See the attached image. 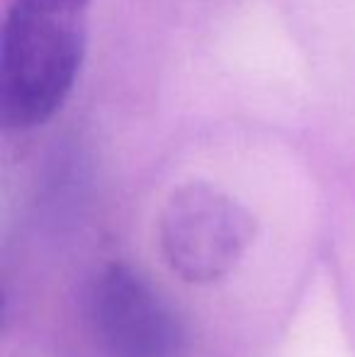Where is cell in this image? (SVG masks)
Returning <instances> with one entry per match:
<instances>
[{"label":"cell","instance_id":"cell-2","mask_svg":"<svg viewBox=\"0 0 355 357\" xmlns=\"http://www.w3.org/2000/svg\"><path fill=\"white\" fill-rule=\"evenodd\" d=\"M251 241V214L207 183L178 188L158 219L163 260L190 284H212L232 275Z\"/></svg>","mask_w":355,"mask_h":357},{"label":"cell","instance_id":"cell-3","mask_svg":"<svg viewBox=\"0 0 355 357\" xmlns=\"http://www.w3.org/2000/svg\"><path fill=\"white\" fill-rule=\"evenodd\" d=\"M88 316L109 357H180L176 314L144 275L124 263L98 273L88 291Z\"/></svg>","mask_w":355,"mask_h":357},{"label":"cell","instance_id":"cell-1","mask_svg":"<svg viewBox=\"0 0 355 357\" xmlns=\"http://www.w3.org/2000/svg\"><path fill=\"white\" fill-rule=\"evenodd\" d=\"M90 0H13L0 37V117L15 132L47 124L76 88Z\"/></svg>","mask_w":355,"mask_h":357}]
</instances>
